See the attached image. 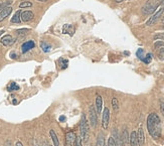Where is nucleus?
<instances>
[{
    "instance_id": "ddd939ff",
    "label": "nucleus",
    "mask_w": 164,
    "mask_h": 146,
    "mask_svg": "<svg viewBox=\"0 0 164 146\" xmlns=\"http://www.w3.org/2000/svg\"><path fill=\"white\" fill-rule=\"evenodd\" d=\"M113 139L116 143L117 146H123V142H122V137L120 136V134L118 133L117 129H114V132H113Z\"/></svg>"
},
{
    "instance_id": "7ed1b4c3",
    "label": "nucleus",
    "mask_w": 164,
    "mask_h": 146,
    "mask_svg": "<svg viewBox=\"0 0 164 146\" xmlns=\"http://www.w3.org/2000/svg\"><path fill=\"white\" fill-rule=\"evenodd\" d=\"M80 130H81V138L83 141H88L89 138V125L86 119V116L83 115L80 121Z\"/></svg>"
},
{
    "instance_id": "58836bf2",
    "label": "nucleus",
    "mask_w": 164,
    "mask_h": 146,
    "mask_svg": "<svg viewBox=\"0 0 164 146\" xmlns=\"http://www.w3.org/2000/svg\"><path fill=\"white\" fill-rule=\"evenodd\" d=\"M37 1H40V2H46L47 0H37Z\"/></svg>"
},
{
    "instance_id": "c9c22d12",
    "label": "nucleus",
    "mask_w": 164,
    "mask_h": 146,
    "mask_svg": "<svg viewBox=\"0 0 164 146\" xmlns=\"http://www.w3.org/2000/svg\"><path fill=\"white\" fill-rule=\"evenodd\" d=\"M10 57H11V59H16V54L15 53H11Z\"/></svg>"
},
{
    "instance_id": "6ab92c4d",
    "label": "nucleus",
    "mask_w": 164,
    "mask_h": 146,
    "mask_svg": "<svg viewBox=\"0 0 164 146\" xmlns=\"http://www.w3.org/2000/svg\"><path fill=\"white\" fill-rule=\"evenodd\" d=\"M49 134H50L51 140H52V142H53V146H59V141H58V139H57V136H56L55 132H54L53 130H50Z\"/></svg>"
},
{
    "instance_id": "a19ab883",
    "label": "nucleus",
    "mask_w": 164,
    "mask_h": 146,
    "mask_svg": "<svg viewBox=\"0 0 164 146\" xmlns=\"http://www.w3.org/2000/svg\"><path fill=\"white\" fill-rule=\"evenodd\" d=\"M162 22H163V24H164V17L162 18Z\"/></svg>"
},
{
    "instance_id": "9b49d317",
    "label": "nucleus",
    "mask_w": 164,
    "mask_h": 146,
    "mask_svg": "<svg viewBox=\"0 0 164 146\" xmlns=\"http://www.w3.org/2000/svg\"><path fill=\"white\" fill-rule=\"evenodd\" d=\"M11 12H12V7H10V6H8V7L4 8V9H2V10L0 11V22L3 21L6 17H8V16L10 15Z\"/></svg>"
},
{
    "instance_id": "f03ea898",
    "label": "nucleus",
    "mask_w": 164,
    "mask_h": 146,
    "mask_svg": "<svg viewBox=\"0 0 164 146\" xmlns=\"http://www.w3.org/2000/svg\"><path fill=\"white\" fill-rule=\"evenodd\" d=\"M159 5H160V2L158 0H149L142 7V12L144 14H147V15L152 14L153 12H155V10L157 9V7Z\"/></svg>"
},
{
    "instance_id": "79ce46f5",
    "label": "nucleus",
    "mask_w": 164,
    "mask_h": 146,
    "mask_svg": "<svg viewBox=\"0 0 164 146\" xmlns=\"http://www.w3.org/2000/svg\"><path fill=\"white\" fill-rule=\"evenodd\" d=\"M44 146H45V145H44ZM46 146H48V145H46Z\"/></svg>"
},
{
    "instance_id": "20e7f679",
    "label": "nucleus",
    "mask_w": 164,
    "mask_h": 146,
    "mask_svg": "<svg viewBox=\"0 0 164 146\" xmlns=\"http://www.w3.org/2000/svg\"><path fill=\"white\" fill-rule=\"evenodd\" d=\"M89 117H90L91 126L93 128H96L97 127V123H98V117H97V111H96L94 106H90V109H89Z\"/></svg>"
},
{
    "instance_id": "393cba45",
    "label": "nucleus",
    "mask_w": 164,
    "mask_h": 146,
    "mask_svg": "<svg viewBox=\"0 0 164 146\" xmlns=\"http://www.w3.org/2000/svg\"><path fill=\"white\" fill-rule=\"evenodd\" d=\"M31 6H32V3L29 1H23L19 4V8H26V7H31Z\"/></svg>"
},
{
    "instance_id": "a878e982",
    "label": "nucleus",
    "mask_w": 164,
    "mask_h": 146,
    "mask_svg": "<svg viewBox=\"0 0 164 146\" xmlns=\"http://www.w3.org/2000/svg\"><path fill=\"white\" fill-rule=\"evenodd\" d=\"M154 47H155L156 49H160V48H162V47H164V42L162 41V40L156 41V42L154 43Z\"/></svg>"
},
{
    "instance_id": "423d86ee",
    "label": "nucleus",
    "mask_w": 164,
    "mask_h": 146,
    "mask_svg": "<svg viewBox=\"0 0 164 146\" xmlns=\"http://www.w3.org/2000/svg\"><path fill=\"white\" fill-rule=\"evenodd\" d=\"M109 122H110V111L108 108H105L103 111V116H102V126L104 129L108 128Z\"/></svg>"
},
{
    "instance_id": "bb28decb",
    "label": "nucleus",
    "mask_w": 164,
    "mask_h": 146,
    "mask_svg": "<svg viewBox=\"0 0 164 146\" xmlns=\"http://www.w3.org/2000/svg\"><path fill=\"white\" fill-rule=\"evenodd\" d=\"M143 54H144V50H143L142 48H139V49L137 50V52H136V56H137L140 60H142V61L144 60V56H143Z\"/></svg>"
},
{
    "instance_id": "72a5a7b5",
    "label": "nucleus",
    "mask_w": 164,
    "mask_h": 146,
    "mask_svg": "<svg viewBox=\"0 0 164 146\" xmlns=\"http://www.w3.org/2000/svg\"><path fill=\"white\" fill-rule=\"evenodd\" d=\"M160 111H161V113H162V115H163V117H164V103L163 102L160 104Z\"/></svg>"
},
{
    "instance_id": "f3484780",
    "label": "nucleus",
    "mask_w": 164,
    "mask_h": 146,
    "mask_svg": "<svg viewBox=\"0 0 164 146\" xmlns=\"http://www.w3.org/2000/svg\"><path fill=\"white\" fill-rule=\"evenodd\" d=\"M11 22L12 23H20L21 22V11L20 10H17L15 12L13 17L11 18Z\"/></svg>"
},
{
    "instance_id": "412c9836",
    "label": "nucleus",
    "mask_w": 164,
    "mask_h": 146,
    "mask_svg": "<svg viewBox=\"0 0 164 146\" xmlns=\"http://www.w3.org/2000/svg\"><path fill=\"white\" fill-rule=\"evenodd\" d=\"M96 146H105V138H104V134L100 133L98 138H97V143Z\"/></svg>"
},
{
    "instance_id": "473e14b6",
    "label": "nucleus",
    "mask_w": 164,
    "mask_h": 146,
    "mask_svg": "<svg viewBox=\"0 0 164 146\" xmlns=\"http://www.w3.org/2000/svg\"><path fill=\"white\" fill-rule=\"evenodd\" d=\"M76 146H82V138L79 136L76 138Z\"/></svg>"
},
{
    "instance_id": "cd10ccee",
    "label": "nucleus",
    "mask_w": 164,
    "mask_h": 146,
    "mask_svg": "<svg viewBox=\"0 0 164 146\" xmlns=\"http://www.w3.org/2000/svg\"><path fill=\"white\" fill-rule=\"evenodd\" d=\"M28 31H29V29L22 28V29H18V30H16V33H17L18 35H25V34H26Z\"/></svg>"
},
{
    "instance_id": "f257e3e1",
    "label": "nucleus",
    "mask_w": 164,
    "mask_h": 146,
    "mask_svg": "<svg viewBox=\"0 0 164 146\" xmlns=\"http://www.w3.org/2000/svg\"><path fill=\"white\" fill-rule=\"evenodd\" d=\"M147 129L149 134L154 138L158 139L161 137L162 127L159 116L156 113H150L147 118Z\"/></svg>"
},
{
    "instance_id": "1a4fd4ad",
    "label": "nucleus",
    "mask_w": 164,
    "mask_h": 146,
    "mask_svg": "<svg viewBox=\"0 0 164 146\" xmlns=\"http://www.w3.org/2000/svg\"><path fill=\"white\" fill-rule=\"evenodd\" d=\"M33 17H34V14L31 11H28L27 10V11H24V12L21 13V20L24 21V22H28V21L32 20Z\"/></svg>"
},
{
    "instance_id": "2f4dec72",
    "label": "nucleus",
    "mask_w": 164,
    "mask_h": 146,
    "mask_svg": "<svg viewBox=\"0 0 164 146\" xmlns=\"http://www.w3.org/2000/svg\"><path fill=\"white\" fill-rule=\"evenodd\" d=\"M108 146H117L115 141H114V139H113V137H110L108 139Z\"/></svg>"
},
{
    "instance_id": "f704fd0d",
    "label": "nucleus",
    "mask_w": 164,
    "mask_h": 146,
    "mask_svg": "<svg viewBox=\"0 0 164 146\" xmlns=\"http://www.w3.org/2000/svg\"><path fill=\"white\" fill-rule=\"evenodd\" d=\"M59 121H60V122H64V121H66V117H65V116H62V117H59Z\"/></svg>"
},
{
    "instance_id": "e433bc0d",
    "label": "nucleus",
    "mask_w": 164,
    "mask_h": 146,
    "mask_svg": "<svg viewBox=\"0 0 164 146\" xmlns=\"http://www.w3.org/2000/svg\"><path fill=\"white\" fill-rule=\"evenodd\" d=\"M15 146H23V145H22V143H21L20 141H18V142L16 143V145H15Z\"/></svg>"
},
{
    "instance_id": "f8f14e48",
    "label": "nucleus",
    "mask_w": 164,
    "mask_h": 146,
    "mask_svg": "<svg viewBox=\"0 0 164 146\" xmlns=\"http://www.w3.org/2000/svg\"><path fill=\"white\" fill-rule=\"evenodd\" d=\"M137 138H138V143L140 146H143L145 143V135H144V130L143 128H139L137 132Z\"/></svg>"
},
{
    "instance_id": "4be33fe9",
    "label": "nucleus",
    "mask_w": 164,
    "mask_h": 146,
    "mask_svg": "<svg viewBox=\"0 0 164 146\" xmlns=\"http://www.w3.org/2000/svg\"><path fill=\"white\" fill-rule=\"evenodd\" d=\"M7 90L9 91V92H12V91H16V90H19V86L16 84V83H14V82H11L8 86H7Z\"/></svg>"
},
{
    "instance_id": "c85d7f7f",
    "label": "nucleus",
    "mask_w": 164,
    "mask_h": 146,
    "mask_svg": "<svg viewBox=\"0 0 164 146\" xmlns=\"http://www.w3.org/2000/svg\"><path fill=\"white\" fill-rule=\"evenodd\" d=\"M60 63V68L62 69H67L68 68V60H65V59H62L59 61Z\"/></svg>"
},
{
    "instance_id": "ea45409f",
    "label": "nucleus",
    "mask_w": 164,
    "mask_h": 146,
    "mask_svg": "<svg viewBox=\"0 0 164 146\" xmlns=\"http://www.w3.org/2000/svg\"><path fill=\"white\" fill-rule=\"evenodd\" d=\"M161 4L163 5V8H164V0H162V1H161Z\"/></svg>"
},
{
    "instance_id": "5701e85b",
    "label": "nucleus",
    "mask_w": 164,
    "mask_h": 146,
    "mask_svg": "<svg viewBox=\"0 0 164 146\" xmlns=\"http://www.w3.org/2000/svg\"><path fill=\"white\" fill-rule=\"evenodd\" d=\"M10 4H11V1H10V0H5V1H3V2H0V10L4 9V8H6V7H8Z\"/></svg>"
},
{
    "instance_id": "7c9ffc66",
    "label": "nucleus",
    "mask_w": 164,
    "mask_h": 146,
    "mask_svg": "<svg viewBox=\"0 0 164 146\" xmlns=\"http://www.w3.org/2000/svg\"><path fill=\"white\" fill-rule=\"evenodd\" d=\"M158 57L161 61H164V47L159 49V52H158Z\"/></svg>"
},
{
    "instance_id": "39448f33",
    "label": "nucleus",
    "mask_w": 164,
    "mask_h": 146,
    "mask_svg": "<svg viewBox=\"0 0 164 146\" xmlns=\"http://www.w3.org/2000/svg\"><path fill=\"white\" fill-rule=\"evenodd\" d=\"M164 13V8L162 7V8H160L157 12H155V14H153L150 18H149V20L146 22V25H148V26H151V25H153L160 17H162V15H163Z\"/></svg>"
},
{
    "instance_id": "9d476101",
    "label": "nucleus",
    "mask_w": 164,
    "mask_h": 146,
    "mask_svg": "<svg viewBox=\"0 0 164 146\" xmlns=\"http://www.w3.org/2000/svg\"><path fill=\"white\" fill-rule=\"evenodd\" d=\"M63 33L64 34H70L71 36L74 35L75 33V26L72 24H65L63 27Z\"/></svg>"
},
{
    "instance_id": "0eeeda50",
    "label": "nucleus",
    "mask_w": 164,
    "mask_h": 146,
    "mask_svg": "<svg viewBox=\"0 0 164 146\" xmlns=\"http://www.w3.org/2000/svg\"><path fill=\"white\" fill-rule=\"evenodd\" d=\"M76 134L73 131H70L66 134V145L67 146H73L74 143L76 142Z\"/></svg>"
},
{
    "instance_id": "c756f323",
    "label": "nucleus",
    "mask_w": 164,
    "mask_h": 146,
    "mask_svg": "<svg viewBox=\"0 0 164 146\" xmlns=\"http://www.w3.org/2000/svg\"><path fill=\"white\" fill-rule=\"evenodd\" d=\"M151 60H152V54H151V53H147V56L144 58L143 62H144L145 64H149V63L151 62Z\"/></svg>"
},
{
    "instance_id": "6e6552de",
    "label": "nucleus",
    "mask_w": 164,
    "mask_h": 146,
    "mask_svg": "<svg viewBox=\"0 0 164 146\" xmlns=\"http://www.w3.org/2000/svg\"><path fill=\"white\" fill-rule=\"evenodd\" d=\"M34 46H35V43H34L33 40L26 41V42H24V43L21 45V51H22V53H25V52H27L28 50L32 49Z\"/></svg>"
},
{
    "instance_id": "2eb2a0df",
    "label": "nucleus",
    "mask_w": 164,
    "mask_h": 146,
    "mask_svg": "<svg viewBox=\"0 0 164 146\" xmlns=\"http://www.w3.org/2000/svg\"><path fill=\"white\" fill-rule=\"evenodd\" d=\"M102 106H103V100H102V97L100 95L97 96L96 98V110H97V113L100 114L102 112Z\"/></svg>"
},
{
    "instance_id": "a211bd4d",
    "label": "nucleus",
    "mask_w": 164,
    "mask_h": 146,
    "mask_svg": "<svg viewBox=\"0 0 164 146\" xmlns=\"http://www.w3.org/2000/svg\"><path fill=\"white\" fill-rule=\"evenodd\" d=\"M122 142H123L124 146H128L129 145V141H130V138H129V134H128V131L127 129H124L123 134H122Z\"/></svg>"
},
{
    "instance_id": "4c0bfd02",
    "label": "nucleus",
    "mask_w": 164,
    "mask_h": 146,
    "mask_svg": "<svg viewBox=\"0 0 164 146\" xmlns=\"http://www.w3.org/2000/svg\"><path fill=\"white\" fill-rule=\"evenodd\" d=\"M115 2H117V3H121V2H123L124 0H114Z\"/></svg>"
},
{
    "instance_id": "4468645a",
    "label": "nucleus",
    "mask_w": 164,
    "mask_h": 146,
    "mask_svg": "<svg viewBox=\"0 0 164 146\" xmlns=\"http://www.w3.org/2000/svg\"><path fill=\"white\" fill-rule=\"evenodd\" d=\"M13 42H14V39L12 38L11 35H5V36H3L1 38V43L3 45H5V46H8V45L12 44Z\"/></svg>"
},
{
    "instance_id": "aec40b11",
    "label": "nucleus",
    "mask_w": 164,
    "mask_h": 146,
    "mask_svg": "<svg viewBox=\"0 0 164 146\" xmlns=\"http://www.w3.org/2000/svg\"><path fill=\"white\" fill-rule=\"evenodd\" d=\"M40 47L44 52H48V51H50V49H51V45H50L49 43H47L46 41H41Z\"/></svg>"
},
{
    "instance_id": "dca6fc26",
    "label": "nucleus",
    "mask_w": 164,
    "mask_h": 146,
    "mask_svg": "<svg viewBox=\"0 0 164 146\" xmlns=\"http://www.w3.org/2000/svg\"><path fill=\"white\" fill-rule=\"evenodd\" d=\"M138 138H137V132L133 131L130 135V146H138Z\"/></svg>"
},
{
    "instance_id": "b1692460",
    "label": "nucleus",
    "mask_w": 164,
    "mask_h": 146,
    "mask_svg": "<svg viewBox=\"0 0 164 146\" xmlns=\"http://www.w3.org/2000/svg\"><path fill=\"white\" fill-rule=\"evenodd\" d=\"M112 106H113V109L115 110V111L119 110V102H118L117 98H113L112 99Z\"/></svg>"
}]
</instances>
